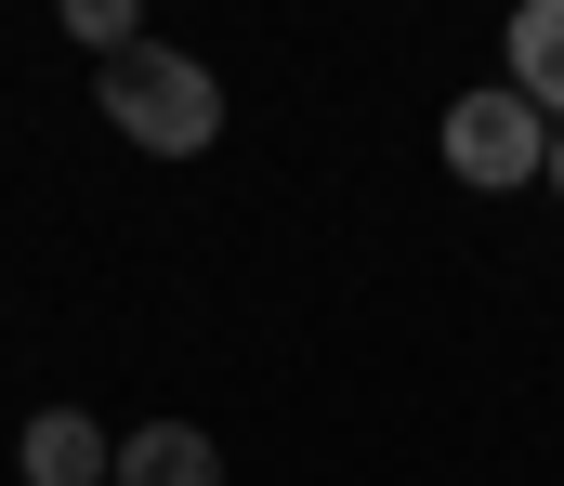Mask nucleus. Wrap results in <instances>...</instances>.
I'll use <instances>...</instances> for the list:
<instances>
[{
	"label": "nucleus",
	"instance_id": "f257e3e1",
	"mask_svg": "<svg viewBox=\"0 0 564 486\" xmlns=\"http://www.w3.org/2000/svg\"><path fill=\"white\" fill-rule=\"evenodd\" d=\"M93 106H106V132L144 145V159H210V145H224V79H210L197 53H171V40L119 53Z\"/></svg>",
	"mask_w": 564,
	"mask_h": 486
},
{
	"label": "nucleus",
	"instance_id": "f03ea898",
	"mask_svg": "<svg viewBox=\"0 0 564 486\" xmlns=\"http://www.w3.org/2000/svg\"><path fill=\"white\" fill-rule=\"evenodd\" d=\"M433 145H446L459 184L512 197V184H539V171H552V119H539L512 79H486V93H459V106H446V132H433Z\"/></svg>",
	"mask_w": 564,
	"mask_h": 486
},
{
	"label": "nucleus",
	"instance_id": "7ed1b4c3",
	"mask_svg": "<svg viewBox=\"0 0 564 486\" xmlns=\"http://www.w3.org/2000/svg\"><path fill=\"white\" fill-rule=\"evenodd\" d=\"M13 461H26V486H119V434L93 408H40Z\"/></svg>",
	"mask_w": 564,
	"mask_h": 486
},
{
	"label": "nucleus",
	"instance_id": "20e7f679",
	"mask_svg": "<svg viewBox=\"0 0 564 486\" xmlns=\"http://www.w3.org/2000/svg\"><path fill=\"white\" fill-rule=\"evenodd\" d=\"M119 486H224V447L197 421H119Z\"/></svg>",
	"mask_w": 564,
	"mask_h": 486
},
{
	"label": "nucleus",
	"instance_id": "39448f33",
	"mask_svg": "<svg viewBox=\"0 0 564 486\" xmlns=\"http://www.w3.org/2000/svg\"><path fill=\"white\" fill-rule=\"evenodd\" d=\"M512 93L564 132V0H525L512 13Z\"/></svg>",
	"mask_w": 564,
	"mask_h": 486
},
{
	"label": "nucleus",
	"instance_id": "423d86ee",
	"mask_svg": "<svg viewBox=\"0 0 564 486\" xmlns=\"http://www.w3.org/2000/svg\"><path fill=\"white\" fill-rule=\"evenodd\" d=\"M66 40H79L93 66H119V53H144V13L132 0H66Z\"/></svg>",
	"mask_w": 564,
	"mask_h": 486
},
{
	"label": "nucleus",
	"instance_id": "0eeeda50",
	"mask_svg": "<svg viewBox=\"0 0 564 486\" xmlns=\"http://www.w3.org/2000/svg\"><path fill=\"white\" fill-rule=\"evenodd\" d=\"M539 184H552V197H564V132H552V171H539Z\"/></svg>",
	"mask_w": 564,
	"mask_h": 486
}]
</instances>
